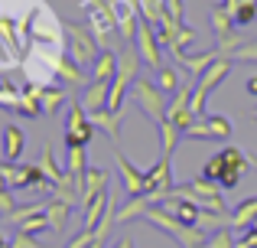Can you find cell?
I'll return each mask as SVG.
<instances>
[{"instance_id": "1", "label": "cell", "mask_w": 257, "mask_h": 248, "mask_svg": "<svg viewBox=\"0 0 257 248\" xmlns=\"http://www.w3.org/2000/svg\"><path fill=\"white\" fill-rule=\"evenodd\" d=\"M65 56V23L46 0H0V108L17 111L59 85Z\"/></svg>"}, {"instance_id": "2", "label": "cell", "mask_w": 257, "mask_h": 248, "mask_svg": "<svg viewBox=\"0 0 257 248\" xmlns=\"http://www.w3.org/2000/svg\"><path fill=\"white\" fill-rule=\"evenodd\" d=\"M247 157L238 150V147H225V150H218L215 157H208V163L202 167V177L212 180V183H218L221 190H234V186L241 183V177H244L247 170Z\"/></svg>"}, {"instance_id": "3", "label": "cell", "mask_w": 257, "mask_h": 248, "mask_svg": "<svg viewBox=\"0 0 257 248\" xmlns=\"http://www.w3.org/2000/svg\"><path fill=\"white\" fill-rule=\"evenodd\" d=\"M131 98L140 105V111H144L147 118H150L153 124H166V111H170V102H166V95L160 92L157 82H150V78H137V82L131 85Z\"/></svg>"}, {"instance_id": "4", "label": "cell", "mask_w": 257, "mask_h": 248, "mask_svg": "<svg viewBox=\"0 0 257 248\" xmlns=\"http://www.w3.org/2000/svg\"><path fill=\"white\" fill-rule=\"evenodd\" d=\"M179 196L192 199L202 212L228 216V212H225V199H221V186L212 183V180H205V177H195V180H189V183H182L179 186Z\"/></svg>"}, {"instance_id": "5", "label": "cell", "mask_w": 257, "mask_h": 248, "mask_svg": "<svg viewBox=\"0 0 257 248\" xmlns=\"http://www.w3.org/2000/svg\"><path fill=\"white\" fill-rule=\"evenodd\" d=\"M228 72H231V59L221 56V59H215V62L199 75V85L192 89V111H195L199 118L205 115V102L215 95V89H218V85L228 78Z\"/></svg>"}, {"instance_id": "6", "label": "cell", "mask_w": 257, "mask_h": 248, "mask_svg": "<svg viewBox=\"0 0 257 248\" xmlns=\"http://www.w3.org/2000/svg\"><path fill=\"white\" fill-rule=\"evenodd\" d=\"M65 39H69V56L75 59L82 69L94 65V59H98V52H101V43L94 39V33H88L85 26H78V23H65Z\"/></svg>"}, {"instance_id": "7", "label": "cell", "mask_w": 257, "mask_h": 248, "mask_svg": "<svg viewBox=\"0 0 257 248\" xmlns=\"http://www.w3.org/2000/svg\"><path fill=\"white\" fill-rule=\"evenodd\" d=\"M170 160L173 157H160L150 170H144V183H147L144 196H150L153 206H160L166 196H170V190H173V163Z\"/></svg>"}, {"instance_id": "8", "label": "cell", "mask_w": 257, "mask_h": 248, "mask_svg": "<svg viewBox=\"0 0 257 248\" xmlns=\"http://www.w3.org/2000/svg\"><path fill=\"white\" fill-rule=\"evenodd\" d=\"M0 167L7 173L10 190H52V183L39 170V163H0Z\"/></svg>"}, {"instance_id": "9", "label": "cell", "mask_w": 257, "mask_h": 248, "mask_svg": "<svg viewBox=\"0 0 257 248\" xmlns=\"http://www.w3.org/2000/svg\"><path fill=\"white\" fill-rule=\"evenodd\" d=\"M91 137H94V124L88 118L85 105L72 102L69 105V124H65V147H85V144H91Z\"/></svg>"}, {"instance_id": "10", "label": "cell", "mask_w": 257, "mask_h": 248, "mask_svg": "<svg viewBox=\"0 0 257 248\" xmlns=\"http://www.w3.org/2000/svg\"><path fill=\"white\" fill-rule=\"evenodd\" d=\"M134 49H137V56H140L144 65H150V69H160V65H163V43H160L157 30H153L147 20H140V26H137Z\"/></svg>"}, {"instance_id": "11", "label": "cell", "mask_w": 257, "mask_h": 248, "mask_svg": "<svg viewBox=\"0 0 257 248\" xmlns=\"http://www.w3.org/2000/svg\"><path fill=\"white\" fill-rule=\"evenodd\" d=\"M166 121H170L176 131L186 137V131L192 127L195 121H199V115L192 111V89L189 85H179V92L173 95V102H170V111H166Z\"/></svg>"}, {"instance_id": "12", "label": "cell", "mask_w": 257, "mask_h": 248, "mask_svg": "<svg viewBox=\"0 0 257 248\" xmlns=\"http://www.w3.org/2000/svg\"><path fill=\"white\" fill-rule=\"evenodd\" d=\"M231 134H234V127L225 115H202L199 121L186 131V137L189 140H228Z\"/></svg>"}, {"instance_id": "13", "label": "cell", "mask_w": 257, "mask_h": 248, "mask_svg": "<svg viewBox=\"0 0 257 248\" xmlns=\"http://www.w3.org/2000/svg\"><path fill=\"white\" fill-rule=\"evenodd\" d=\"M107 183H111V170H104V167H88L85 177H82V196H78V209H85V206L91 203L98 193H104Z\"/></svg>"}, {"instance_id": "14", "label": "cell", "mask_w": 257, "mask_h": 248, "mask_svg": "<svg viewBox=\"0 0 257 248\" xmlns=\"http://www.w3.org/2000/svg\"><path fill=\"white\" fill-rule=\"evenodd\" d=\"M114 163H117V170H120V183H124V193H127V196H144V190H147L144 170H137V167H134L131 160L117 150V147H114Z\"/></svg>"}, {"instance_id": "15", "label": "cell", "mask_w": 257, "mask_h": 248, "mask_svg": "<svg viewBox=\"0 0 257 248\" xmlns=\"http://www.w3.org/2000/svg\"><path fill=\"white\" fill-rule=\"evenodd\" d=\"M23 150H26V134H23V127L7 124L4 127V160H7V163H17V160L23 157Z\"/></svg>"}, {"instance_id": "16", "label": "cell", "mask_w": 257, "mask_h": 248, "mask_svg": "<svg viewBox=\"0 0 257 248\" xmlns=\"http://www.w3.org/2000/svg\"><path fill=\"white\" fill-rule=\"evenodd\" d=\"M114 75H117V52L101 49V52H98V59H94V65H91V82H104V85H111V82H114Z\"/></svg>"}, {"instance_id": "17", "label": "cell", "mask_w": 257, "mask_h": 248, "mask_svg": "<svg viewBox=\"0 0 257 248\" xmlns=\"http://www.w3.org/2000/svg\"><path fill=\"white\" fill-rule=\"evenodd\" d=\"M173 52H176V59L182 62V69H186V72H192V75H202V72H205L208 65L215 62V59H221V52H218V49L195 52V56H189V52H182V49H173Z\"/></svg>"}, {"instance_id": "18", "label": "cell", "mask_w": 257, "mask_h": 248, "mask_svg": "<svg viewBox=\"0 0 257 248\" xmlns=\"http://www.w3.org/2000/svg\"><path fill=\"white\" fill-rule=\"evenodd\" d=\"M88 118H91V124H94V127H101V131L111 137V144H117V140H120V121H124V118H120V111L101 108V111H91Z\"/></svg>"}, {"instance_id": "19", "label": "cell", "mask_w": 257, "mask_h": 248, "mask_svg": "<svg viewBox=\"0 0 257 248\" xmlns=\"http://www.w3.org/2000/svg\"><path fill=\"white\" fill-rule=\"evenodd\" d=\"M72 209H75V203H69V199H59V196H49V199H46V216H49L52 232H62L65 229Z\"/></svg>"}, {"instance_id": "20", "label": "cell", "mask_w": 257, "mask_h": 248, "mask_svg": "<svg viewBox=\"0 0 257 248\" xmlns=\"http://www.w3.org/2000/svg\"><path fill=\"white\" fill-rule=\"evenodd\" d=\"M150 206H153V203H150V196H127V203L117 209L114 222H134V219H144Z\"/></svg>"}, {"instance_id": "21", "label": "cell", "mask_w": 257, "mask_h": 248, "mask_svg": "<svg viewBox=\"0 0 257 248\" xmlns=\"http://www.w3.org/2000/svg\"><path fill=\"white\" fill-rule=\"evenodd\" d=\"M107 95H111V85H104V82H91L85 89V95H82V105H85V111L91 115V111H101V108H107Z\"/></svg>"}, {"instance_id": "22", "label": "cell", "mask_w": 257, "mask_h": 248, "mask_svg": "<svg viewBox=\"0 0 257 248\" xmlns=\"http://www.w3.org/2000/svg\"><path fill=\"white\" fill-rule=\"evenodd\" d=\"M107 203H111V193L104 190V193H98V196H94L91 203L85 206V209H82V216H85L82 229H91V232H94V225H98V222H101V216L107 212Z\"/></svg>"}, {"instance_id": "23", "label": "cell", "mask_w": 257, "mask_h": 248, "mask_svg": "<svg viewBox=\"0 0 257 248\" xmlns=\"http://www.w3.org/2000/svg\"><path fill=\"white\" fill-rule=\"evenodd\" d=\"M170 17V10H166V0H140V20H147V23L157 30L163 20Z\"/></svg>"}, {"instance_id": "24", "label": "cell", "mask_w": 257, "mask_h": 248, "mask_svg": "<svg viewBox=\"0 0 257 248\" xmlns=\"http://www.w3.org/2000/svg\"><path fill=\"white\" fill-rule=\"evenodd\" d=\"M254 219H257V196H247L244 203L231 212V229H251Z\"/></svg>"}, {"instance_id": "25", "label": "cell", "mask_w": 257, "mask_h": 248, "mask_svg": "<svg viewBox=\"0 0 257 248\" xmlns=\"http://www.w3.org/2000/svg\"><path fill=\"white\" fill-rule=\"evenodd\" d=\"M39 170L46 173V180H49L52 186H59L65 177H69V173H62V170H59L56 153H52V144H46V147H43V157H39Z\"/></svg>"}, {"instance_id": "26", "label": "cell", "mask_w": 257, "mask_h": 248, "mask_svg": "<svg viewBox=\"0 0 257 248\" xmlns=\"http://www.w3.org/2000/svg\"><path fill=\"white\" fill-rule=\"evenodd\" d=\"M65 98H69L65 85H52V89H46L43 95H39V105H43V115H52V111H59V108L65 105Z\"/></svg>"}, {"instance_id": "27", "label": "cell", "mask_w": 257, "mask_h": 248, "mask_svg": "<svg viewBox=\"0 0 257 248\" xmlns=\"http://www.w3.org/2000/svg\"><path fill=\"white\" fill-rule=\"evenodd\" d=\"M157 85H160V92H163V95H176V92H179V69H176V65H160L157 69Z\"/></svg>"}, {"instance_id": "28", "label": "cell", "mask_w": 257, "mask_h": 248, "mask_svg": "<svg viewBox=\"0 0 257 248\" xmlns=\"http://www.w3.org/2000/svg\"><path fill=\"white\" fill-rule=\"evenodd\" d=\"M13 212H17V203H13V190H10V183H7L4 167H0V216L10 219Z\"/></svg>"}, {"instance_id": "29", "label": "cell", "mask_w": 257, "mask_h": 248, "mask_svg": "<svg viewBox=\"0 0 257 248\" xmlns=\"http://www.w3.org/2000/svg\"><path fill=\"white\" fill-rule=\"evenodd\" d=\"M17 229L26 232V235H43V232H52V225H49V216H46V212H39V216H33V219H26V222H20Z\"/></svg>"}, {"instance_id": "30", "label": "cell", "mask_w": 257, "mask_h": 248, "mask_svg": "<svg viewBox=\"0 0 257 248\" xmlns=\"http://www.w3.org/2000/svg\"><path fill=\"white\" fill-rule=\"evenodd\" d=\"M85 170H88L85 147H69V170H65V173H72V177L82 180V177H85Z\"/></svg>"}, {"instance_id": "31", "label": "cell", "mask_w": 257, "mask_h": 248, "mask_svg": "<svg viewBox=\"0 0 257 248\" xmlns=\"http://www.w3.org/2000/svg\"><path fill=\"white\" fill-rule=\"evenodd\" d=\"M231 20H234V26H238V30H244V26L257 23V0H247L244 7H238Z\"/></svg>"}, {"instance_id": "32", "label": "cell", "mask_w": 257, "mask_h": 248, "mask_svg": "<svg viewBox=\"0 0 257 248\" xmlns=\"http://www.w3.org/2000/svg\"><path fill=\"white\" fill-rule=\"evenodd\" d=\"M228 59H231V62H257V39H244Z\"/></svg>"}, {"instance_id": "33", "label": "cell", "mask_w": 257, "mask_h": 248, "mask_svg": "<svg viewBox=\"0 0 257 248\" xmlns=\"http://www.w3.org/2000/svg\"><path fill=\"white\" fill-rule=\"evenodd\" d=\"M205 248H234V232L231 225H221L215 235H208V245Z\"/></svg>"}, {"instance_id": "34", "label": "cell", "mask_w": 257, "mask_h": 248, "mask_svg": "<svg viewBox=\"0 0 257 248\" xmlns=\"http://www.w3.org/2000/svg\"><path fill=\"white\" fill-rule=\"evenodd\" d=\"M10 248H43V245H39V238H36V235H26V232H20V229H17V238L10 242Z\"/></svg>"}, {"instance_id": "35", "label": "cell", "mask_w": 257, "mask_h": 248, "mask_svg": "<svg viewBox=\"0 0 257 248\" xmlns=\"http://www.w3.org/2000/svg\"><path fill=\"white\" fill-rule=\"evenodd\" d=\"M91 242H98V238H94V232H91V229H82V235H75L65 248H88Z\"/></svg>"}, {"instance_id": "36", "label": "cell", "mask_w": 257, "mask_h": 248, "mask_svg": "<svg viewBox=\"0 0 257 248\" xmlns=\"http://www.w3.org/2000/svg\"><path fill=\"white\" fill-rule=\"evenodd\" d=\"M166 10H170V20H176V23H186V20H182V13H186L182 0H166Z\"/></svg>"}, {"instance_id": "37", "label": "cell", "mask_w": 257, "mask_h": 248, "mask_svg": "<svg viewBox=\"0 0 257 248\" xmlns=\"http://www.w3.org/2000/svg\"><path fill=\"white\" fill-rule=\"evenodd\" d=\"M234 248H257V232H254V229H247L244 235L234 242Z\"/></svg>"}, {"instance_id": "38", "label": "cell", "mask_w": 257, "mask_h": 248, "mask_svg": "<svg viewBox=\"0 0 257 248\" xmlns=\"http://www.w3.org/2000/svg\"><path fill=\"white\" fill-rule=\"evenodd\" d=\"M244 4H247V0H221V7H225L231 17H234V10H238V7H244Z\"/></svg>"}, {"instance_id": "39", "label": "cell", "mask_w": 257, "mask_h": 248, "mask_svg": "<svg viewBox=\"0 0 257 248\" xmlns=\"http://www.w3.org/2000/svg\"><path fill=\"white\" fill-rule=\"evenodd\" d=\"M244 89H247V95H257V75L247 78V82H244Z\"/></svg>"}, {"instance_id": "40", "label": "cell", "mask_w": 257, "mask_h": 248, "mask_svg": "<svg viewBox=\"0 0 257 248\" xmlns=\"http://www.w3.org/2000/svg\"><path fill=\"white\" fill-rule=\"evenodd\" d=\"M114 248H134V242H131V238H120V242L114 245Z\"/></svg>"}, {"instance_id": "41", "label": "cell", "mask_w": 257, "mask_h": 248, "mask_svg": "<svg viewBox=\"0 0 257 248\" xmlns=\"http://www.w3.org/2000/svg\"><path fill=\"white\" fill-rule=\"evenodd\" d=\"M0 248H10V242H7V235L0 232Z\"/></svg>"}, {"instance_id": "42", "label": "cell", "mask_w": 257, "mask_h": 248, "mask_svg": "<svg viewBox=\"0 0 257 248\" xmlns=\"http://www.w3.org/2000/svg\"><path fill=\"white\" fill-rule=\"evenodd\" d=\"M247 163H251V167H254V170H257V160H251V157H247Z\"/></svg>"}, {"instance_id": "43", "label": "cell", "mask_w": 257, "mask_h": 248, "mask_svg": "<svg viewBox=\"0 0 257 248\" xmlns=\"http://www.w3.org/2000/svg\"><path fill=\"white\" fill-rule=\"evenodd\" d=\"M251 229H254V232H257V219H254V222H251Z\"/></svg>"}, {"instance_id": "44", "label": "cell", "mask_w": 257, "mask_h": 248, "mask_svg": "<svg viewBox=\"0 0 257 248\" xmlns=\"http://www.w3.org/2000/svg\"><path fill=\"white\" fill-rule=\"evenodd\" d=\"M251 118H254V121H257V108H254V111H251Z\"/></svg>"}]
</instances>
